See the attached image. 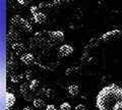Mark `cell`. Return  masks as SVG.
Listing matches in <instances>:
<instances>
[{"label":"cell","instance_id":"obj_11","mask_svg":"<svg viewBox=\"0 0 122 110\" xmlns=\"http://www.w3.org/2000/svg\"><path fill=\"white\" fill-rule=\"evenodd\" d=\"M20 93H21L22 96H24L25 99H28V96H30V95H29V91H30V86H28L26 84H22L20 86Z\"/></svg>","mask_w":122,"mask_h":110},{"label":"cell","instance_id":"obj_23","mask_svg":"<svg viewBox=\"0 0 122 110\" xmlns=\"http://www.w3.org/2000/svg\"><path fill=\"white\" fill-rule=\"evenodd\" d=\"M18 3L21 5H26V4H29L30 1H24V0H18Z\"/></svg>","mask_w":122,"mask_h":110},{"label":"cell","instance_id":"obj_5","mask_svg":"<svg viewBox=\"0 0 122 110\" xmlns=\"http://www.w3.org/2000/svg\"><path fill=\"white\" fill-rule=\"evenodd\" d=\"M15 103V96L12 93H5V110H9Z\"/></svg>","mask_w":122,"mask_h":110},{"label":"cell","instance_id":"obj_24","mask_svg":"<svg viewBox=\"0 0 122 110\" xmlns=\"http://www.w3.org/2000/svg\"><path fill=\"white\" fill-rule=\"evenodd\" d=\"M24 110H33V108L30 107V106H26V107L24 108Z\"/></svg>","mask_w":122,"mask_h":110},{"label":"cell","instance_id":"obj_21","mask_svg":"<svg viewBox=\"0 0 122 110\" xmlns=\"http://www.w3.org/2000/svg\"><path fill=\"white\" fill-rule=\"evenodd\" d=\"M46 110H57L56 107H55V105H53V104H48L47 106H46Z\"/></svg>","mask_w":122,"mask_h":110},{"label":"cell","instance_id":"obj_19","mask_svg":"<svg viewBox=\"0 0 122 110\" xmlns=\"http://www.w3.org/2000/svg\"><path fill=\"white\" fill-rule=\"evenodd\" d=\"M32 73H33L32 70H26V71H25V79H32V78H33Z\"/></svg>","mask_w":122,"mask_h":110},{"label":"cell","instance_id":"obj_15","mask_svg":"<svg viewBox=\"0 0 122 110\" xmlns=\"http://www.w3.org/2000/svg\"><path fill=\"white\" fill-rule=\"evenodd\" d=\"M33 104H34V106H35L36 108L42 109L45 106V102H44V100H42L41 98H37V99H35L33 101Z\"/></svg>","mask_w":122,"mask_h":110},{"label":"cell","instance_id":"obj_12","mask_svg":"<svg viewBox=\"0 0 122 110\" xmlns=\"http://www.w3.org/2000/svg\"><path fill=\"white\" fill-rule=\"evenodd\" d=\"M79 69L78 67H68L67 69L65 70V75L66 77H73V75H75L76 73H77V70Z\"/></svg>","mask_w":122,"mask_h":110},{"label":"cell","instance_id":"obj_7","mask_svg":"<svg viewBox=\"0 0 122 110\" xmlns=\"http://www.w3.org/2000/svg\"><path fill=\"white\" fill-rule=\"evenodd\" d=\"M50 34H51V37L55 44L61 43L64 40V34L61 31H50Z\"/></svg>","mask_w":122,"mask_h":110},{"label":"cell","instance_id":"obj_8","mask_svg":"<svg viewBox=\"0 0 122 110\" xmlns=\"http://www.w3.org/2000/svg\"><path fill=\"white\" fill-rule=\"evenodd\" d=\"M33 20L35 21L37 24H44V22L47 21V16H46L45 13L39 11V12H37L36 14L33 16Z\"/></svg>","mask_w":122,"mask_h":110},{"label":"cell","instance_id":"obj_3","mask_svg":"<svg viewBox=\"0 0 122 110\" xmlns=\"http://www.w3.org/2000/svg\"><path fill=\"white\" fill-rule=\"evenodd\" d=\"M122 39V31L121 30H112L105 34H103L100 40L102 42H112Z\"/></svg>","mask_w":122,"mask_h":110},{"label":"cell","instance_id":"obj_16","mask_svg":"<svg viewBox=\"0 0 122 110\" xmlns=\"http://www.w3.org/2000/svg\"><path fill=\"white\" fill-rule=\"evenodd\" d=\"M60 110H71V105L68 102H64L60 105Z\"/></svg>","mask_w":122,"mask_h":110},{"label":"cell","instance_id":"obj_20","mask_svg":"<svg viewBox=\"0 0 122 110\" xmlns=\"http://www.w3.org/2000/svg\"><path fill=\"white\" fill-rule=\"evenodd\" d=\"M74 110H86V107L83 104H78V105L75 106Z\"/></svg>","mask_w":122,"mask_h":110},{"label":"cell","instance_id":"obj_22","mask_svg":"<svg viewBox=\"0 0 122 110\" xmlns=\"http://www.w3.org/2000/svg\"><path fill=\"white\" fill-rule=\"evenodd\" d=\"M114 110H122V101L118 102L117 105L115 106V108H114Z\"/></svg>","mask_w":122,"mask_h":110},{"label":"cell","instance_id":"obj_9","mask_svg":"<svg viewBox=\"0 0 122 110\" xmlns=\"http://www.w3.org/2000/svg\"><path fill=\"white\" fill-rule=\"evenodd\" d=\"M11 47H12L13 50L16 52V54H25V47L24 44L21 43H13L12 45H11Z\"/></svg>","mask_w":122,"mask_h":110},{"label":"cell","instance_id":"obj_4","mask_svg":"<svg viewBox=\"0 0 122 110\" xmlns=\"http://www.w3.org/2000/svg\"><path fill=\"white\" fill-rule=\"evenodd\" d=\"M73 47L70 46V45H62L60 48H59V54L60 56L62 57H67V56H70L72 53H73Z\"/></svg>","mask_w":122,"mask_h":110},{"label":"cell","instance_id":"obj_1","mask_svg":"<svg viewBox=\"0 0 122 110\" xmlns=\"http://www.w3.org/2000/svg\"><path fill=\"white\" fill-rule=\"evenodd\" d=\"M122 101V88L115 84L104 87L96 97V106L99 110H114L118 102Z\"/></svg>","mask_w":122,"mask_h":110},{"label":"cell","instance_id":"obj_13","mask_svg":"<svg viewBox=\"0 0 122 110\" xmlns=\"http://www.w3.org/2000/svg\"><path fill=\"white\" fill-rule=\"evenodd\" d=\"M29 86H30V90L33 91V92H35V91H37L38 89H39V87H40V82L38 81V79H32Z\"/></svg>","mask_w":122,"mask_h":110},{"label":"cell","instance_id":"obj_14","mask_svg":"<svg viewBox=\"0 0 122 110\" xmlns=\"http://www.w3.org/2000/svg\"><path fill=\"white\" fill-rule=\"evenodd\" d=\"M53 94H54V92H53V90L51 89H47V88H44L41 90L40 92V95H43L44 97L46 98H51L53 96Z\"/></svg>","mask_w":122,"mask_h":110},{"label":"cell","instance_id":"obj_6","mask_svg":"<svg viewBox=\"0 0 122 110\" xmlns=\"http://www.w3.org/2000/svg\"><path fill=\"white\" fill-rule=\"evenodd\" d=\"M20 61L25 65H30L35 61V57L32 53H25L20 56Z\"/></svg>","mask_w":122,"mask_h":110},{"label":"cell","instance_id":"obj_10","mask_svg":"<svg viewBox=\"0 0 122 110\" xmlns=\"http://www.w3.org/2000/svg\"><path fill=\"white\" fill-rule=\"evenodd\" d=\"M68 94L70 95V97H76L79 94V87L77 85H70L68 87Z\"/></svg>","mask_w":122,"mask_h":110},{"label":"cell","instance_id":"obj_2","mask_svg":"<svg viewBox=\"0 0 122 110\" xmlns=\"http://www.w3.org/2000/svg\"><path fill=\"white\" fill-rule=\"evenodd\" d=\"M10 29H13V30H22L26 33H30L33 32V26H30V24L28 21L24 20L20 16H14L10 20Z\"/></svg>","mask_w":122,"mask_h":110},{"label":"cell","instance_id":"obj_17","mask_svg":"<svg viewBox=\"0 0 122 110\" xmlns=\"http://www.w3.org/2000/svg\"><path fill=\"white\" fill-rule=\"evenodd\" d=\"M21 79H22V75H12V77H10L11 82L14 83V84H16V83H20Z\"/></svg>","mask_w":122,"mask_h":110},{"label":"cell","instance_id":"obj_18","mask_svg":"<svg viewBox=\"0 0 122 110\" xmlns=\"http://www.w3.org/2000/svg\"><path fill=\"white\" fill-rule=\"evenodd\" d=\"M38 8H39V6H36V5H33V6H30V12H32V14H33V16H34V14H36L37 12H39V11H38Z\"/></svg>","mask_w":122,"mask_h":110}]
</instances>
